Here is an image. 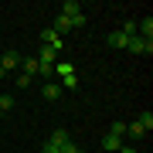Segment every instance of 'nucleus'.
Segmentation results:
<instances>
[{
  "mask_svg": "<svg viewBox=\"0 0 153 153\" xmlns=\"http://www.w3.org/2000/svg\"><path fill=\"white\" fill-rule=\"evenodd\" d=\"M41 41H44V48H51L55 51V55H61V51H65V38H61V34H55V31H41Z\"/></svg>",
  "mask_w": 153,
  "mask_h": 153,
  "instance_id": "1",
  "label": "nucleus"
},
{
  "mask_svg": "<svg viewBox=\"0 0 153 153\" xmlns=\"http://www.w3.org/2000/svg\"><path fill=\"white\" fill-rule=\"evenodd\" d=\"M126 48H129L133 55H150V51H153V41H146V38H140V34H136V38H129Z\"/></svg>",
  "mask_w": 153,
  "mask_h": 153,
  "instance_id": "2",
  "label": "nucleus"
},
{
  "mask_svg": "<svg viewBox=\"0 0 153 153\" xmlns=\"http://www.w3.org/2000/svg\"><path fill=\"white\" fill-rule=\"evenodd\" d=\"M0 68H4V71H17V68H21V55H17V51H4Z\"/></svg>",
  "mask_w": 153,
  "mask_h": 153,
  "instance_id": "3",
  "label": "nucleus"
},
{
  "mask_svg": "<svg viewBox=\"0 0 153 153\" xmlns=\"http://www.w3.org/2000/svg\"><path fill=\"white\" fill-rule=\"evenodd\" d=\"M78 14H82V4H78V0H65V4H61V17L71 21V17H78Z\"/></svg>",
  "mask_w": 153,
  "mask_h": 153,
  "instance_id": "4",
  "label": "nucleus"
},
{
  "mask_svg": "<svg viewBox=\"0 0 153 153\" xmlns=\"http://www.w3.org/2000/svg\"><path fill=\"white\" fill-rule=\"evenodd\" d=\"M61 92H65V88H61L58 82H48V85H44V88H41V95H44V99H48V102H55V99H61Z\"/></svg>",
  "mask_w": 153,
  "mask_h": 153,
  "instance_id": "5",
  "label": "nucleus"
},
{
  "mask_svg": "<svg viewBox=\"0 0 153 153\" xmlns=\"http://www.w3.org/2000/svg\"><path fill=\"white\" fill-rule=\"evenodd\" d=\"M55 75H58V78L75 75V65H71V61H65V58H58V61H55Z\"/></svg>",
  "mask_w": 153,
  "mask_h": 153,
  "instance_id": "6",
  "label": "nucleus"
},
{
  "mask_svg": "<svg viewBox=\"0 0 153 153\" xmlns=\"http://www.w3.org/2000/svg\"><path fill=\"white\" fill-rule=\"evenodd\" d=\"M21 75H38V58H21Z\"/></svg>",
  "mask_w": 153,
  "mask_h": 153,
  "instance_id": "7",
  "label": "nucleus"
},
{
  "mask_svg": "<svg viewBox=\"0 0 153 153\" xmlns=\"http://www.w3.org/2000/svg\"><path fill=\"white\" fill-rule=\"evenodd\" d=\"M105 41H109V48H126V44H129V38H126L123 31H112V34H109Z\"/></svg>",
  "mask_w": 153,
  "mask_h": 153,
  "instance_id": "8",
  "label": "nucleus"
},
{
  "mask_svg": "<svg viewBox=\"0 0 153 153\" xmlns=\"http://www.w3.org/2000/svg\"><path fill=\"white\" fill-rule=\"evenodd\" d=\"M51 31H55V34H68V31H71V21L58 14V17H55V24H51Z\"/></svg>",
  "mask_w": 153,
  "mask_h": 153,
  "instance_id": "9",
  "label": "nucleus"
},
{
  "mask_svg": "<svg viewBox=\"0 0 153 153\" xmlns=\"http://www.w3.org/2000/svg\"><path fill=\"white\" fill-rule=\"evenodd\" d=\"M99 146H102V150H109V153H116V150L123 146V140H116V136H109V133H105V136H102V143H99Z\"/></svg>",
  "mask_w": 153,
  "mask_h": 153,
  "instance_id": "10",
  "label": "nucleus"
},
{
  "mask_svg": "<svg viewBox=\"0 0 153 153\" xmlns=\"http://www.w3.org/2000/svg\"><path fill=\"white\" fill-rule=\"evenodd\" d=\"M51 143H55L58 150L65 146V143H71V136H68V129H55V133H51Z\"/></svg>",
  "mask_w": 153,
  "mask_h": 153,
  "instance_id": "11",
  "label": "nucleus"
},
{
  "mask_svg": "<svg viewBox=\"0 0 153 153\" xmlns=\"http://www.w3.org/2000/svg\"><path fill=\"white\" fill-rule=\"evenodd\" d=\"M109 136H116V140H123V136H126V123H119V119H116V123L109 126Z\"/></svg>",
  "mask_w": 153,
  "mask_h": 153,
  "instance_id": "12",
  "label": "nucleus"
},
{
  "mask_svg": "<svg viewBox=\"0 0 153 153\" xmlns=\"http://www.w3.org/2000/svg\"><path fill=\"white\" fill-rule=\"evenodd\" d=\"M10 109H14V95L0 92V112H10Z\"/></svg>",
  "mask_w": 153,
  "mask_h": 153,
  "instance_id": "13",
  "label": "nucleus"
},
{
  "mask_svg": "<svg viewBox=\"0 0 153 153\" xmlns=\"http://www.w3.org/2000/svg\"><path fill=\"white\" fill-rule=\"evenodd\" d=\"M136 123H140V126H143V129H146V133H150V129H153V112H143V116H140V119H136Z\"/></svg>",
  "mask_w": 153,
  "mask_h": 153,
  "instance_id": "14",
  "label": "nucleus"
},
{
  "mask_svg": "<svg viewBox=\"0 0 153 153\" xmlns=\"http://www.w3.org/2000/svg\"><path fill=\"white\" fill-rule=\"evenodd\" d=\"M123 34H126V38H136V21H126L123 24Z\"/></svg>",
  "mask_w": 153,
  "mask_h": 153,
  "instance_id": "15",
  "label": "nucleus"
},
{
  "mask_svg": "<svg viewBox=\"0 0 153 153\" xmlns=\"http://www.w3.org/2000/svg\"><path fill=\"white\" fill-rule=\"evenodd\" d=\"M78 85V75H65L61 78V88H75Z\"/></svg>",
  "mask_w": 153,
  "mask_h": 153,
  "instance_id": "16",
  "label": "nucleus"
},
{
  "mask_svg": "<svg viewBox=\"0 0 153 153\" xmlns=\"http://www.w3.org/2000/svg\"><path fill=\"white\" fill-rule=\"evenodd\" d=\"M41 153H61V150H58L51 140H44V143H41Z\"/></svg>",
  "mask_w": 153,
  "mask_h": 153,
  "instance_id": "17",
  "label": "nucleus"
},
{
  "mask_svg": "<svg viewBox=\"0 0 153 153\" xmlns=\"http://www.w3.org/2000/svg\"><path fill=\"white\" fill-rule=\"evenodd\" d=\"M75 27H85V14H78V17H71V31Z\"/></svg>",
  "mask_w": 153,
  "mask_h": 153,
  "instance_id": "18",
  "label": "nucleus"
},
{
  "mask_svg": "<svg viewBox=\"0 0 153 153\" xmlns=\"http://www.w3.org/2000/svg\"><path fill=\"white\" fill-rule=\"evenodd\" d=\"M31 82H34V78H31V75H17V85H21V88H27Z\"/></svg>",
  "mask_w": 153,
  "mask_h": 153,
  "instance_id": "19",
  "label": "nucleus"
},
{
  "mask_svg": "<svg viewBox=\"0 0 153 153\" xmlns=\"http://www.w3.org/2000/svg\"><path fill=\"white\" fill-rule=\"evenodd\" d=\"M61 153H82V150H78L75 143H65V146H61Z\"/></svg>",
  "mask_w": 153,
  "mask_h": 153,
  "instance_id": "20",
  "label": "nucleus"
},
{
  "mask_svg": "<svg viewBox=\"0 0 153 153\" xmlns=\"http://www.w3.org/2000/svg\"><path fill=\"white\" fill-rule=\"evenodd\" d=\"M116 153H140V150H136V146H119Z\"/></svg>",
  "mask_w": 153,
  "mask_h": 153,
  "instance_id": "21",
  "label": "nucleus"
},
{
  "mask_svg": "<svg viewBox=\"0 0 153 153\" xmlns=\"http://www.w3.org/2000/svg\"><path fill=\"white\" fill-rule=\"evenodd\" d=\"M4 75H7V71H4V68H0V78H4Z\"/></svg>",
  "mask_w": 153,
  "mask_h": 153,
  "instance_id": "22",
  "label": "nucleus"
},
{
  "mask_svg": "<svg viewBox=\"0 0 153 153\" xmlns=\"http://www.w3.org/2000/svg\"><path fill=\"white\" fill-rule=\"evenodd\" d=\"M0 119H4V112H0Z\"/></svg>",
  "mask_w": 153,
  "mask_h": 153,
  "instance_id": "23",
  "label": "nucleus"
}]
</instances>
